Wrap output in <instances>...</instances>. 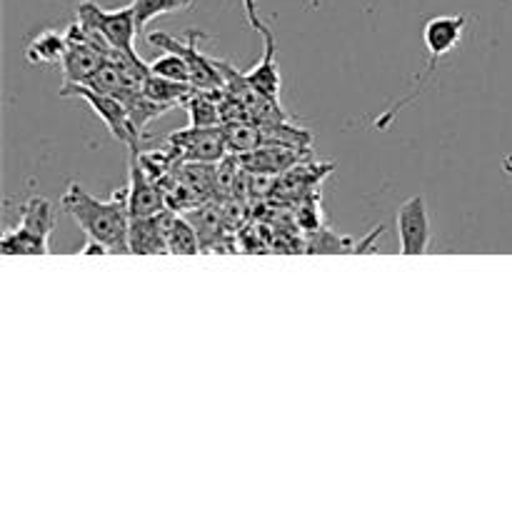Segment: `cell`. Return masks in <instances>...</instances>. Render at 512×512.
Returning <instances> with one entry per match:
<instances>
[{
    "label": "cell",
    "mask_w": 512,
    "mask_h": 512,
    "mask_svg": "<svg viewBox=\"0 0 512 512\" xmlns=\"http://www.w3.org/2000/svg\"><path fill=\"white\" fill-rule=\"evenodd\" d=\"M68 48V38H65V30H40L38 35H33L25 48V58L33 65H53L60 63Z\"/></svg>",
    "instance_id": "obj_16"
},
{
    "label": "cell",
    "mask_w": 512,
    "mask_h": 512,
    "mask_svg": "<svg viewBox=\"0 0 512 512\" xmlns=\"http://www.w3.org/2000/svg\"><path fill=\"white\" fill-rule=\"evenodd\" d=\"M60 95H65V98L85 100V103L90 105V110L103 120L105 128L113 133L115 140H120V143L128 145V148H138L140 133L133 125V120H130L128 108H125V103L118 98V95L100 93V90L90 88V85L85 83L63 85V88H60Z\"/></svg>",
    "instance_id": "obj_3"
},
{
    "label": "cell",
    "mask_w": 512,
    "mask_h": 512,
    "mask_svg": "<svg viewBox=\"0 0 512 512\" xmlns=\"http://www.w3.org/2000/svg\"><path fill=\"white\" fill-rule=\"evenodd\" d=\"M240 165L245 173L255 175H283L293 170L295 165L305 163L310 158L308 148H295V145H280V143H265L260 148L250 150V153L238 155Z\"/></svg>",
    "instance_id": "obj_9"
},
{
    "label": "cell",
    "mask_w": 512,
    "mask_h": 512,
    "mask_svg": "<svg viewBox=\"0 0 512 512\" xmlns=\"http://www.w3.org/2000/svg\"><path fill=\"white\" fill-rule=\"evenodd\" d=\"M65 213L80 225L85 238L103 243L110 253H130V188H118L98 200L80 183H70L60 200Z\"/></svg>",
    "instance_id": "obj_1"
},
{
    "label": "cell",
    "mask_w": 512,
    "mask_h": 512,
    "mask_svg": "<svg viewBox=\"0 0 512 512\" xmlns=\"http://www.w3.org/2000/svg\"><path fill=\"white\" fill-rule=\"evenodd\" d=\"M90 10H93L95 20H98L100 30L105 33L108 43L113 45V50H123V53H135V38H138V20H135V8L133 3L125 5V8L105 10L98 3L88 0Z\"/></svg>",
    "instance_id": "obj_12"
},
{
    "label": "cell",
    "mask_w": 512,
    "mask_h": 512,
    "mask_svg": "<svg viewBox=\"0 0 512 512\" xmlns=\"http://www.w3.org/2000/svg\"><path fill=\"white\" fill-rule=\"evenodd\" d=\"M185 218L195 225L200 235V243H203V253L210 250H235L233 238H230V223L225 218L223 208H215V205L203 203L198 208L188 210Z\"/></svg>",
    "instance_id": "obj_13"
},
{
    "label": "cell",
    "mask_w": 512,
    "mask_h": 512,
    "mask_svg": "<svg viewBox=\"0 0 512 512\" xmlns=\"http://www.w3.org/2000/svg\"><path fill=\"white\" fill-rule=\"evenodd\" d=\"M150 73L193 85V68H190V63L183 55L173 53V50H163V55L150 63Z\"/></svg>",
    "instance_id": "obj_23"
},
{
    "label": "cell",
    "mask_w": 512,
    "mask_h": 512,
    "mask_svg": "<svg viewBox=\"0 0 512 512\" xmlns=\"http://www.w3.org/2000/svg\"><path fill=\"white\" fill-rule=\"evenodd\" d=\"M193 5V0H133L135 8V20H138V30L143 33L155 18L170 13H180V10H188Z\"/></svg>",
    "instance_id": "obj_22"
},
{
    "label": "cell",
    "mask_w": 512,
    "mask_h": 512,
    "mask_svg": "<svg viewBox=\"0 0 512 512\" xmlns=\"http://www.w3.org/2000/svg\"><path fill=\"white\" fill-rule=\"evenodd\" d=\"M168 148L178 155L180 163L195 160V163H220L228 155V145L223 138V125L213 128H193L178 130L168 138Z\"/></svg>",
    "instance_id": "obj_5"
},
{
    "label": "cell",
    "mask_w": 512,
    "mask_h": 512,
    "mask_svg": "<svg viewBox=\"0 0 512 512\" xmlns=\"http://www.w3.org/2000/svg\"><path fill=\"white\" fill-rule=\"evenodd\" d=\"M165 223H168V208H163L155 215H148V218H130V253H168Z\"/></svg>",
    "instance_id": "obj_14"
},
{
    "label": "cell",
    "mask_w": 512,
    "mask_h": 512,
    "mask_svg": "<svg viewBox=\"0 0 512 512\" xmlns=\"http://www.w3.org/2000/svg\"><path fill=\"white\" fill-rule=\"evenodd\" d=\"M465 25H468V15H438V18H430L425 23L423 40L425 48H428L430 63H428V75H433L435 63L440 58L455 50L463 40Z\"/></svg>",
    "instance_id": "obj_11"
},
{
    "label": "cell",
    "mask_w": 512,
    "mask_h": 512,
    "mask_svg": "<svg viewBox=\"0 0 512 512\" xmlns=\"http://www.w3.org/2000/svg\"><path fill=\"white\" fill-rule=\"evenodd\" d=\"M130 218H148L165 208L163 190L140 163V148H130Z\"/></svg>",
    "instance_id": "obj_10"
},
{
    "label": "cell",
    "mask_w": 512,
    "mask_h": 512,
    "mask_svg": "<svg viewBox=\"0 0 512 512\" xmlns=\"http://www.w3.org/2000/svg\"><path fill=\"white\" fill-rule=\"evenodd\" d=\"M223 90H193L188 100H185L183 108L188 110V120L193 128H213L220 125V98H223Z\"/></svg>",
    "instance_id": "obj_17"
},
{
    "label": "cell",
    "mask_w": 512,
    "mask_h": 512,
    "mask_svg": "<svg viewBox=\"0 0 512 512\" xmlns=\"http://www.w3.org/2000/svg\"><path fill=\"white\" fill-rule=\"evenodd\" d=\"M58 223V210L43 195L25 200L18 228L8 230L0 240L5 255H48L50 233Z\"/></svg>",
    "instance_id": "obj_2"
},
{
    "label": "cell",
    "mask_w": 512,
    "mask_h": 512,
    "mask_svg": "<svg viewBox=\"0 0 512 512\" xmlns=\"http://www.w3.org/2000/svg\"><path fill=\"white\" fill-rule=\"evenodd\" d=\"M193 90L195 88L190 83H180V80H170L155 73H150L148 85H145V95L158 100V103L168 105V108H180V105H185V100L193 95Z\"/></svg>",
    "instance_id": "obj_20"
},
{
    "label": "cell",
    "mask_w": 512,
    "mask_h": 512,
    "mask_svg": "<svg viewBox=\"0 0 512 512\" xmlns=\"http://www.w3.org/2000/svg\"><path fill=\"white\" fill-rule=\"evenodd\" d=\"M430 215L423 195H413L398 208V243L403 255H425L430 248Z\"/></svg>",
    "instance_id": "obj_8"
},
{
    "label": "cell",
    "mask_w": 512,
    "mask_h": 512,
    "mask_svg": "<svg viewBox=\"0 0 512 512\" xmlns=\"http://www.w3.org/2000/svg\"><path fill=\"white\" fill-rule=\"evenodd\" d=\"M205 38V33L200 30H188L185 38H175V35L160 33V30H153L148 35V43L153 48L160 50H173V53H180L193 68V88L195 90H220L225 88V75L223 70L218 68L215 58H208L203 55V50L198 48L200 40Z\"/></svg>",
    "instance_id": "obj_4"
},
{
    "label": "cell",
    "mask_w": 512,
    "mask_h": 512,
    "mask_svg": "<svg viewBox=\"0 0 512 512\" xmlns=\"http://www.w3.org/2000/svg\"><path fill=\"white\" fill-rule=\"evenodd\" d=\"M245 15H248V23L253 25V30H258V35L263 38V55H260L258 65L248 70V80L258 90H263L270 98H278L280 93V70L278 63H275V33L268 28L263 18H260L258 8H255V0H243Z\"/></svg>",
    "instance_id": "obj_7"
},
{
    "label": "cell",
    "mask_w": 512,
    "mask_h": 512,
    "mask_svg": "<svg viewBox=\"0 0 512 512\" xmlns=\"http://www.w3.org/2000/svg\"><path fill=\"white\" fill-rule=\"evenodd\" d=\"M80 253H83V255H110V250L105 248L103 243H98V240L85 238V245L80 248Z\"/></svg>",
    "instance_id": "obj_24"
},
{
    "label": "cell",
    "mask_w": 512,
    "mask_h": 512,
    "mask_svg": "<svg viewBox=\"0 0 512 512\" xmlns=\"http://www.w3.org/2000/svg\"><path fill=\"white\" fill-rule=\"evenodd\" d=\"M165 240H168V253H175V255L203 253V243H200V235L198 230H195V225L190 223L185 215L173 213V210H168Z\"/></svg>",
    "instance_id": "obj_15"
},
{
    "label": "cell",
    "mask_w": 512,
    "mask_h": 512,
    "mask_svg": "<svg viewBox=\"0 0 512 512\" xmlns=\"http://www.w3.org/2000/svg\"><path fill=\"white\" fill-rule=\"evenodd\" d=\"M65 38H68V48H65L63 60H60V68H63V85L88 83L90 75L105 63L108 55H105L98 45H93L85 38L83 30L78 28L75 20L65 28Z\"/></svg>",
    "instance_id": "obj_6"
},
{
    "label": "cell",
    "mask_w": 512,
    "mask_h": 512,
    "mask_svg": "<svg viewBox=\"0 0 512 512\" xmlns=\"http://www.w3.org/2000/svg\"><path fill=\"white\" fill-rule=\"evenodd\" d=\"M178 175L200 195L203 203L218 198V165L215 163H195V160H185L178 163Z\"/></svg>",
    "instance_id": "obj_18"
},
{
    "label": "cell",
    "mask_w": 512,
    "mask_h": 512,
    "mask_svg": "<svg viewBox=\"0 0 512 512\" xmlns=\"http://www.w3.org/2000/svg\"><path fill=\"white\" fill-rule=\"evenodd\" d=\"M120 100L125 103V108H128L130 113V120H133V125L138 128V133H143L145 128H148L150 120H158L160 115H165L168 110V105L158 103V100L148 98L145 93H130V95H120Z\"/></svg>",
    "instance_id": "obj_21"
},
{
    "label": "cell",
    "mask_w": 512,
    "mask_h": 512,
    "mask_svg": "<svg viewBox=\"0 0 512 512\" xmlns=\"http://www.w3.org/2000/svg\"><path fill=\"white\" fill-rule=\"evenodd\" d=\"M220 125H223V138L225 145H228V153L243 155L263 145V130H260V125L250 123V120H233V123Z\"/></svg>",
    "instance_id": "obj_19"
}]
</instances>
